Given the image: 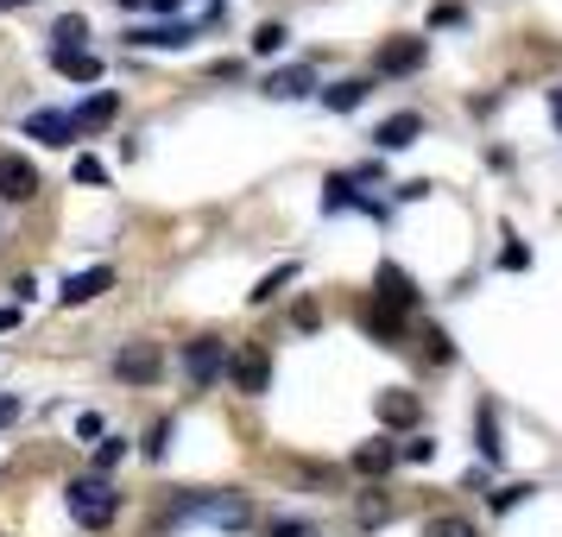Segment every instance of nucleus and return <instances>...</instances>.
I'll use <instances>...</instances> for the list:
<instances>
[{"label":"nucleus","mask_w":562,"mask_h":537,"mask_svg":"<svg viewBox=\"0 0 562 537\" xmlns=\"http://www.w3.org/2000/svg\"><path fill=\"white\" fill-rule=\"evenodd\" d=\"M70 518H77L82 532H102V525H114V512H121V493H114V481L108 474H82V481H70Z\"/></svg>","instance_id":"1"},{"label":"nucleus","mask_w":562,"mask_h":537,"mask_svg":"<svg viewBox=\"0 0 562 537\" xmlns=\"http://www.w3.org/2000/svg\"><path fill=\"white\" fill-rule=\"evenodd\" d=\"M183 373H190V380H196V385L222 380V373H228V348H222L215 335H196V342L183 348Z\"/></svg>","instance_id":"2"},{"label":"nucleus","mask_w":562,"mask_h":537,"mask_svg":"<svg viewBox=\"0 0 562 537\" xmlns=\"http://www.w3.org/2000/svg\"><path fill=\"white\" fill-rule=\"evenodd\" d=\"M114 373H121L127 385H153L158 373H165V355H158L153 342H127V348L114 355Z\"/></svg>","instance_id":"3"},{"label":"nucleus","mask_w":562,"mask_h":537,"mask_svg":"<svg viewBox=\"0 0 562 537\" xmlns=\"http://www.w3.org/2000/svg\"><path fill=\"white\" fill-rule=\"evenodd\" d=\"M0 197H7V203H32V197H38V171H32V158H20V153L0 158Z\"/></svg>","instance_id":"4"},{"label":"nucleus","mask_w":562,"mask_h":537,"mask_svg":"<svg viewBox=\"0 0 562 537\" xmlns=\"http://www.w3.org/2000/svg\"><path fill=\"white\" fill-rule=\"evenodd\" d=\"M228 380L240 385V392H266V385H272V355H266V348H240V355L228 360Z\"/></svg>","instance_id":"5"},{"label":"nucleus","mask_w":562,"mask_h":537,"mask_svg":"<svg viewBox=\"0 0 562 537\" xmlns=\"http://www.w3.org/2000/svg\"><path fill=\"white\" fill-rule=\"evenodd\" d=\"M424 417V405H417V392H405V385H392V392H380V424H392V430H405V424H417Z\"/></svg>","instance_id":"6"},{"label":"nucleus","mask_w":562,"mask_h":537,"mask_svg":"<svg viewBox=\"0 0 562 537\" xmlns=\"http://www.w3.org/2000/svg\"><path fill=\"white\" fill-rule=\"evenodd\" d=\"M417 64H424V38H392V45L380 52L385 77H405V70H417Z\"/></svg>","instance_id":"7"},{"label":"nucleus","mask_w":562,"mask_h":537,"mask_svg":"<svg viewBox=\"0 0 562 537\" xmlns=\"http://www.w3.org/2000/svg\"><path fill=\"white\" fill-rule=\"evenodd\" d=\"M108 284H114V272H108V266H89V272H77L57 298H64V304H89V298H102Z\"/></svg>","instance_id":"8"},{"label":"nucleus","mask_w":562,"mask_h":537,"mask_svg":"<svg viewBox=\"0 0 562 537\" xmlns=\"http://www.w3.org/2000/svg\"><path fill=\"white\" fill-rule=\"evenodd\" d=\"M417 133H424V121H417V114H392V121H380V133H373V139H380V153H405Z\"/></svg>","instance_id":"9"},{"label":"nucleus","mask_w":562,"mask_h":537,"mask_svg":"<svg viewBox=\"0 0 562 537\" xmlns=\"http://www.w3.org/2000/svg\"><path fill=\"white\" fill-rule=\"evenodd\" d=\"M310 89H316L310 64H297V70H279V77H266V96H272V102H297V96H310Z\"/></svg>","instance_id":"10"},{"label":"nucleus","mask_w":562,"mask_h":537,"mask_svg":"<svg viewBox=\"0 0 562 537\" xmlns=\"http://www.w3.org/2000/svg\"><path fill=\"white\" fill-rule=\"evenodd\" d=\"M57 77H77V82H102V57L95 52H52Z\"/></svg>","instance_id":"11"},{"label":"nucleus","mask_w":562,"mask_h":537,"mask_svg":"<svg viewBox=\"0 0 562 537\" xmlns=\"http://www.w3.org/2000/svg\"><path fill=\"white\" fill-rule=\"evenodd\" d=\"M380 304L385 310H411L417 304V284H411L398 266H380Z\"/></svg>","instance_id":"12"},{"label":"nucleus","mask_w":562,"mask_h":537,"mask_svg":"<svg viewBox=\"0 0 562 537\" xmlns=\"http://www.w3.org/2000/svg\"><path fill=\"white\" fill-rule=\"evenodd\" d=\"M32 139H45V146H70V133H77V121L70 114H32L26 121Z\"/></svg>","instance_id":"13"},{"label":"nucleus","mask_w":562,"mask_h":537,"mask_svg":"<svg viewBox=\"0 0 562 537\" xmlns=\"http://www.w3.org/2000/svg\"><path fill=\"white\" fill-rule=\"evenodd\" d=\"M367 89H373L367 77H348V82H335V89H323V108H335V114H355V108L367 102Z\"/></svg>","instance_id":"14"},{"label":"nucleus","mask_w":562,"mask_h":537,"mask_svg":"<svg viewBox=\"0 0 562 537\" xmlns=\"http://www.w3.org/2000/svg\"><path fill=\"white\" fill-rule=\"evenodd\" d=\"M196 38V26H146V32H133V45H158V52H183Z\"/></svg>","instance_id":"15"},{"label":"nucleus","mask_w":562,"mask_h":537,"mask_svg":"<svg viewBox=\"0 0 562 537\" xmlns=\"http://www.w3.org/2000/svg\"><path fill=\"white\" fill-rule=\"evenodd\" d=\"M82 38H89V20L82 13H64L52 26V52H82Z\"/></svg>","instance_id":"16"},{"label":"nucleus","mask_w":562,"mask_h":537,"mask_svg":"<svg viewBox=\"0 0 562 537\" xmlns=\"http://www.w3.org/2000/svg\"><path fill=\"white\" fill-rule=\"evenodd\" d=\"M114 114H121V102H114V96H89V102H82L70 121H77V127H108Z\"/></svg>","instance_id":"17"},{"label":"nucleus","mask_w":562,"mask_h":537,"mask_svg":"<svg viewBox=\"0 0 562 537\" xmlns=\"http://www.w3.org/2000/svg\"><path fill=\"white\" fill-rule=\"evenodd\" d=\"M392 461H398V449H392V443H360V449H355V468H360V474H385Z\"/></svg>","instance_id":"18"},{"label":"nucleus","mask_w":562,"mask_h":537,"mask_svg":"<svg viewBox=\"0 0 562 537\" xmlns=\"http://www.w3.org/2000/svg\"><path fill=\"white\" fill-rule=\"evenodd\" d=\"M481 456L486 461H506V443H499V411L481 405Z\"/></svg>","instance_id":"19"},{"label":"nucleus","mask_w":562,"mask_h":537,"mask_svg":"<svg viewBox=\"0 0 562 537\" xmlns=\"http://www.w3.org/2000/svg\"><path fill=\"white\" fill-rule=\"evenodd\" d=\"M291 279H297V266H279V272H266V279L254 284V304H272V298H279Z\"/></svg>","instance_id":"20"},{"label":"nucleus","mask_w":562,"mask_h":537,"mask_svg":"<svg viewBox=\"0 0 562 537\" xmlns=\"http://www.w3.org/2000/svg\"><path fill=\"white\" fill-rule=\"evenodd\" d=\"M424 537H481V532H474L468 518H456V512H442V518H430V525H424Z\"/></svg>","instance_id":"21"},{"label":"nucleus","mask_w":562,"mask_h":537,"mask_svg":"<svg viewBox=\"0 0 562 537\" xmlns=\"http://www.w3.org/2000/svg\"><path fill=\"white\" fill-rule=\"evenodd\" d=\"M531 493H537L531 481H512V486H499V493H493V512H512L518 500H531Z\"/></svg>","instance_id":"22"},{"label":"nucleus","mask_w":562,"mask_h":537,"mask_svg":"<svg viewBox=\"0 0 562 537\" xmlns=\"http://www.w3.org/2000/svg\"><path fill=\"white\" fill-rule=\"evenodd\" d=\"M254 52H259V57L284 52V26H259V32H254Z\"/></svg>","instance_id":"23"},{"label":"nucleus","mask_w":562,"mask_h":537,"mask_svg":"<svg viewBox=\"0 0 562 537\" xmlns=\"http://www.w3.org/2000/svg\"><path fill=\"white\" fill-rule=\"evenodd\" d=\"M430 456H436L430 436H411V443H398V461H430Z\"/></svg>","instance_id":"24"},{"label":"nucleus","mask_w":562,"mask_h":537,"mask_svg":"<svg viewBox=\"0 0 562 537\" xmlns=\"http://www.w3.org/2000/svg\"><path fill=\"white\" fill-rule=\"evenodd\" d=\"M385 512L392 506H385L380 493H367V500H360V525H385Z\"/></svg>","instance_id":"25"},{"label":"nucleus","mask_w":562,"mask_h":537,"mask_svg":"<svg viewBox=\"0 0 562 537\" xmlns=\"http://www.w3.org/2000/svg\"><path fill=\"white\" fill-rule=\"evenodd\" d=\"M77 183H108V165L102 158H77Z\"/></svg>","instance_id":"26"},{"label":"nucleus","mask_w":562,"mask_h":537,"mask_svg":"<svg viewBox=\"0 0 562 537\" xmlns=\"http://www.w3.org/2000/svg\"><path fill=\"white\" fill-rule=\"evenodd\" d=\"M114 461H121V443H114V436H102V443H95V468H102V474H108Z\"/></svg>","instance_id":"27"},{"label":"nucleus","mask_w":562,"mask_h":537,"mask_svg":"<svg viewBox=\"0 0 562 537\" xmlns=\"http://www.w3.org/2000/svg\"><path fill=\"white\" fill-rule=\"evenodd\" d=\"M499 266H506V272H518V266H531V247H518V240H512L506 254H499Z\"/></svg>","instance_id":"28"},{"label":"nucleus","mask_w":562,"mask_h":537,"mask_svg":"<svg viewBox=\"0 0 562 537\" xmlns=\"http://www.w3.org/2000/svg\"><path fill=\"white\" fill-rule=\"evenodd\" d=\"M165 443H171V424H158V430H153V436H146V456H153V461H158V456H165Z\"/></svg>","instance_id":"29"},{"label":"nucleus","mask_w":562,"mask_h":537,"mask_svg":"<svg viewBox=\"0 0 562 537\" xmlns=\"http://www.w3.org/2000/svg\"><path fill=\"white\" fill-rule=\"evenodd\" d=\"M424 342H430V360H449V335H442V329H430Z\"/></svg>","instance_id":"30"},{"label":"nucleus","mask_w":562,"mask_h":537,"mask_svg":"<svg viewBox=\"0 0 562 537\" xmlns=\"http://www.w3.org/2000/svg\"><path fill=\"white\" fill-rule=\"evenodd\" d=\"M272 537H310V532L297 525V518H284V525H272Z\"/></svg>","instance_id":"31"},{"label":"nucleus","mask_w":562,"mask_h":537,"mask_svg":"<svg viewBox=\"0 0 562 537\" xmlns=\"http://www.w3.org/2000/svg\"><path fill=\"white\" fill-rule=\"evenodd\" d=\"M13 323H20V304H0V335L13 329Z\"/></svg>","instance_id":"32"},{"label":"nucleus","mask_w":562,"mask_h":537,"mask_svg":"<svg viewBox=\"0 0 562 537\" xmlns=\"http://www.w3.org/2000/svg\"><path fill=\"white\" fill-rule=\"evenodd\" d=\"M13 417H20V405H13V399H0V424H13Z\"/></svg>","instance_id":"33"},{"label":"nucleus","mask_w":562,"mask_h":537,"mask_svg":"<svg viewBox=\"0 0 562 537\" xmlns=\"http://www.w3.org/2000/svg\"><path fill=\"white\" fill-rule=\"evenodd\" d=\"M550 114H557V127H562V89H550Z\"/></svg>","instance_id":"34"},{"label":"nucleus","mask_w":562,"mask_h":537,"mask_svg":"<svg viewBox=\"0 0 562 537\" xmlns=\"http://www.w3.org/2000/svg\"><path fill=\"white\" fill-rule=\"evenodd\" d=\"M0 7H26V0H0Z\"/></svg>","instance_id":"35"},{"label":"nucleus","mask_w":562,"mask_h":537,"mask_svg":"<svg viewBox=\"0 0 562 537\" xmlns=\"http://www.w3.org/2000/svg\"><path fill=\"white\" fill-rule=\"evenodd\" d=\"M121 7H146V0H121Z\"/></svg>","instance_id":"36"}]
</instances>
